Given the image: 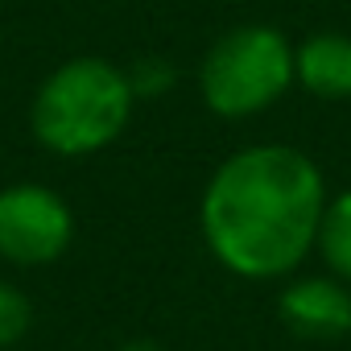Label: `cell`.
<instances>
[{
    "instance_id": "obj_4",
    "label": "cell",
    "mask_w": 351,
    "mask_h": 351,
    "mask_svg": "<svg viewBox=\"0 0 351 351\" xmlns=\"http://www.w3.org/2000/svg\"><path fill=\"white\" fill-rule=\"evenodd\" d=\"M75 244V211L46 182H13L0 191V261L46 269Z\"/></svg>"
},
{
    "instance_id": "obj_7",
    "label": "cell",
    "mask_w": 351,
    "mask_h": 351,
    "mask_svg": "<svg viewBox=\"0 0 351 351\" xmlns=\"http://www.w3.org/2000/svg\"><path fill=\"white\" fill-rule=\"evenodd\" d=\"M314 252L322 256L326 273L351 285V191H339L326 199L318 236H314Z\"/></svg>"
},
{
    "instance_id": "obj_5",
    "label": "cell",
    "mask_w": 351,
    "mask_h": 351,
    "mask_svg": "<svg viewBox=\"0 0 351 351\" xmlns=\"http://www.w3.org/2000/svg\"><path fill=\"white\" fill-rule=\"evenodd\" d=\"M277 318L293 339L339 343L351 335V285L335 273L289 277L277 293Z\"/></svg>"
},
{
    "instance_id": "obj_8",
    "label": "cell",
    "mask_w": 351,
    "mask_h": 351,
    "mask_svg": "<svg viewBox=\"0 0 351 351\" xmlns=\"http://www.w3.org/2000/svg\"><path fill=\"white\" fill-rule=\"evenodd\" d=\"M29 326H34V306H29L25 289L0 277V351L21 343L29 335Z\"/></svg>"
},
{
    "instance_id": "obj_1",
    "label": "cell",
    "mask_w": 351,
    "mask_h": 351,
    "mask_svg": "<svg viewBox=\"0 0 351 351\" xmlns=\"http://www.w3.org/2000/svg\"><path fill=\"white\" fill-rule=\"evenodd\" d=\"M326 199L318 161L298 145H244L211 169L199 199V232L232 277L281 281L314 252Z\"/></svg>"
},
{
    "instance_id": "obj_6",
    "label": "cell",
    "mask_w": 351,
    "mask_h": 351,
    "mask_svg": "<svg viewBox=\"0 0 351 351\" xmlns=\"http://www.w3.org/2000/svg\"><path fill=\"white\" fill-rule=\"evenodd\" d=\"M293 87L326 104L351 99V34L343 29L306 34L293 46Z\"/></svg>"
},
{
    "instance_id": "obj_2",
    "label": "cell",
    "mask_w": 351,
    "mask_h": 351,
    "mask_svg": "<svg viewBox=\"0 0 351 351\" xmlns=\"http://www.w3.org/2000/svg\"><path fill=\"white\" fill-rule=\"evenodd\" d=\"M136 112V87L124 66L99 54L58 62L29 99L34 141L54 157H95L124 136Z\"/></svg>"
},
{
    "instance_id": "obj_9",
    "label": "cell",
    "mask_w": 351,
    "mask_h": 351,
    "mask_svg": "<svg viewBox=\"0 0 351 351\" xmlns=\"http://www.w3.org/2000/svg\"><path fill=\"white\" fill-rule=\"evenodd\" d=\"M116 351H165V347L153 343V339H128V343H120Z\"/></svg>"
},
{
    "instance_id": "obj_3",
    "label": "cell",
    "mask_w": 351,
    "mask_h": 351,
    "mask_svg": "<svg viewBox=\"0 0 351 351\" xmlns=\"http://www.w3.org/2000/svg\"><path fill=\"white\" fill-rule=\"evenodd\" d=\"M293 87V42L285 29L252 21L219 34L199 62V95L219 120H252Z\"/></svg>"
}]
</instances>
